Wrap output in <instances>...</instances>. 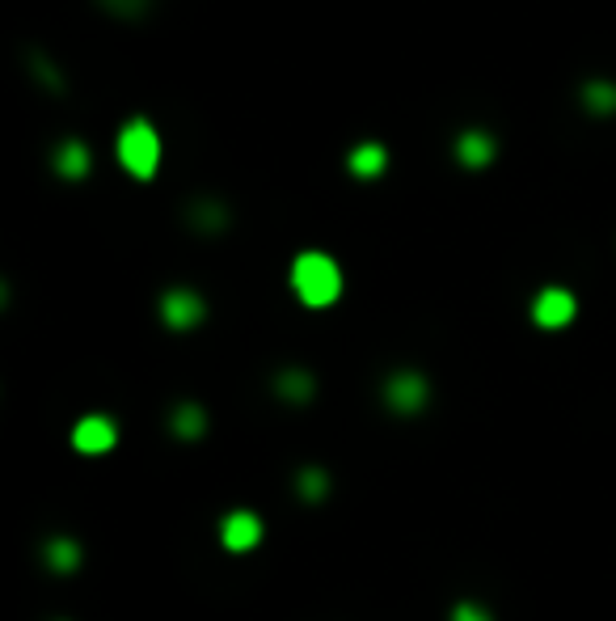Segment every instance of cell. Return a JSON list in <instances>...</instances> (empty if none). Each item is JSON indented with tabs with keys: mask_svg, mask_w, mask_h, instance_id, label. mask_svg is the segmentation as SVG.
I'll return each instance as SVG.
<instances>
[{
	"mask_svg": "<svg viewBox=\"0 0 616 621\" xmlns=\"http://www.w3.org/2000/svg\"><path fill=\"white\" fill-rule=\"evenodd\" d=\"M292 292L300 296V305H308V309H330L334 300L342 296V267L330 254L304 250L292 262Z\"/></svg>",
	"mask_w": 616,
	"mask_h": 621,
	"instance_id": "cell-1",
	"label": "cell"
},
{
	"mask_svg": "<svg viewBox=\"0 0 616 621\" xmlns=\"http://www.w3.org/2000/svg\"><path fill=\"white\" fill-rule=\"evenodd\" d=\"M114 153H119V165L127 169L131 178L148 182L161 169V136H157V127H152L148 119H131L119 131V140H114Z\"/></svg>",
	"mask_w": 616,
	"mask_h": 621,
	"instance_id": "cell-2",
	"label": "cell"
},
{
	"mask_svg": "<svg viewBox=\"0 0 616 621\" xmlns=\"http://www.w3.org/2000/svg\"><path fill=\"white\" fill-rule=\"evenodd\" d=\"M574 313H579V300H574V292H566V288H541L536 300H532V322L541 330L570 326Z\"/></svg>",
	"mask_w": 616,
	"mask_h": 621,
	"instance_id": "cell-3",
	"label": "cell"
},
{
	"mask_svg": "<svg viewBox=\"0 0 616 621\" xmlns=\"http://www.w3.org/2000/svg\"><path fill=\"white\" fill-rule=\"evenodd\" d=\"M431 398V385L422 372H393L384 381V402H389L397 414H418Z\"/></svg>",
	"mask_w": 616,
	"mask_h": 621,
	"instance_id": "cell-4",
	"label": "cell"
},
{
	"mask_svg": "<svg viewBox=\"0 0 616 621\" xmlns=\"http://www.w3.org/2000/svg\"><path fill=\"white\" fill-rule=\"evenodd\" d=\"M203 317H207V305H203L199 292H190V288H169V292L161 296V322H165L169 330H195Z\"/></svg>",
	"mask_w": 616,
	"mask_h": 621,
	"instance_id": "cell-5",
	"label": "cell"
},
{
	"mask_svg": "<svg viewBox=\"0 0 616 621\" xmlns=\"http://www.w3.org/2000/svg\"><path fill=\"white\" fill-rule=\"evenodd\" d=\"M72 444H76V453H85V457L110 453V448L119 444V427H114L106 414H85V419L72 427Z\"/></svg>",
	"mask_w": 616,
	"mask_h": 621,
	"instance_id": "cell-6",
	"label": "cell"
},
{
	"mask_svg": "<svg viewBox=\"0 0 616 621\" xmlns=\"http://www.w3.org/2000/svg\"><path fill=\"white\" fill-rule=\"evenodd\" d=\"M456 161L465 169H490L498 161V136L486 127H465L456 136Z\"/></svg>",
	"mask_w": 616,
	"mask_h": 621,
	"instance_id": "cell-7",
	"label": "cell"
},
{
	"mask_svg": "<svg viewBox=\"0 0 616 621\" xmlns=\"http://www.w3.org/2000/svg\"><path fill=\"white\" fill-rule=\"evenodd\" d=\"M220 541H224V550H233V554L254 550V545L262 541V520H258L254 512H233V516H224Z\"/></svg>",
	"mask_w": 616,
	"mask_h": 621,
	"instance_id": "cell-8",
	"label": "cell"
},
{
	"mask_svg": "<svg viewBox=\"0 0 616 621\" xmlns=\"http://www.w3.org/2000/svg\"><path fill=\"white\" fill-rule=\"evenodd\" d=\"M384 169H389V148H384L380 140H363V144H355L351 153H346V174L351 178H380Z\"/></svg>",
	"mask_w": 616,
	"mask_h": 621,
	"instance_id": "cell-9",
	"label": "cell"
},
{
	"mask_svg": "<svg viewBox=\"0 0 616 621\" xmlns=\"http://www.w3.org/2000/svg\"><path fill=\"white\" fill-rule=\"evenodd\" d=\"M55 174L60 178H68V182H76V178H85L89 169H93V153H89V144L85 140H76V136H68V140H60V148H55Z\"/></svg>",
	"mask_w": 616,
	"mask_h": 621,
	"instance_id": "cell-10",
	"label": "cell"
},
{
	"mask_svg": "<svg viewBox=\"0 0 616 621\" xmlns=\"http://www.w3.org/2000/svg\"><path fill=\"white\" fill-rule=\"evenodd\" d=\"M579 102H583V110L587 115H616V81H604V77H595V81H587L583 89H579Z\"/></svg>",
	"mask_w": 616,
	"mask_h": 621,
	"instance_id": "cell-11",
	"label": "cell"
},
{
	"mask_svg": "<svg viewBox=\"0 0 616 621\" xmlns=\"http://www.w3.org/2000/svg\"><path fill=\"white\" fill-rule=\"evenodd\" d=\"M275 393L287 398V402H308L313 398V376H308L304 368H287V372H279Z\"/></svg>",
	"mask_w": 616,
	"mask_h": 621,
	"instance_id": "cell-12",
	"label": "cell"
},
{
	"mask_svg": "<svg viewBox=\"0 0 616 621\" xmlns=\"http://www.w3.org/2000/svg\"><path fill=\"white\" fill-rule=\"evenodd\" d=\"M169 427L178 431L182 440H195V436H203V431H207V414H203V406L186 402V406H178L169 414Z\"/></svg>",
	"mask_w": 616,
	"mask_h": 621,
	"instance_id": "cell-13",
	"label": "cell"
},
{
	"mask_svg": "<svg viewBox=\"0 0 616 621\" xmlns=\"http://www.w3.org/2000/svg\"><path fill=\"white\" fill-rule=\"evenodd\" d=\"M195 224H199L203 233H220L224 224H228L224 203H216V199H203V203H195Z\"/></svg>",
	"mask_w": 616,
	"mask_h": 621,
	"instance_id": "cell-14",
	"label": "cell"
},
{
	"mask_svg": "<svg viewBox=\"0 0 616 621\" xmlns=\"http://www.w3.org/2000/svg\"><path fill=\"white\" fill-rule=\"evenodd\" d=\"M47 562L55 571H72L76 562H81V550H76V541H68V537H55L51 545H47Z\"/></svg>",
	"mask_w": 616,
	"mask_h": 621,
	"instance_id": "cell-15",
	"label": "cell"
},
{
	"mask_svg": "<svg viewBox=\"0 0 616 621\" xmlns=\"http://www.w3.org/2000/svg\"><path fill=\"white\" fill-rule=\"evenodd\" d=\"M102 9L114 13V17H123V22H131V17H144L148 0H102Z\"/></svg>",
	"mask_w": 616,
	"mask_h": 621,
	"instance_id": "cell-16",
	"label": "cell"
},
{
	"mask_svg": "<svg viewBox=\"0 0 616 621\" xmlns=\"http://www.w3.org/2000/svg\"><path fill=\"white\" fill-rule=\"evenodd\" d=\"M300 495H308V499L325 495V474H321V469H308V474H300Z\"/></svg>",
	"mask_w": 616,
	"mask_h": 621,
	"instance_id": "cell-17",
	"label": "cell"
},
{
	"mask_svg": "<svg viewBox=\"0 0 616 621\" xmlns=\"http://www.w3.org/2000/svg\"><path fill=\"white\" fill-rule=\"evenodd\" d=\"M34 72H38V81H47V89H60V72L51 68V60H43V55H34Z\"/></svg>",
	"mask_w": 616,
	"mask_h": 621,
	"instance_id": "cell-18",
	"label": "cell"
},
{
	"mask_svg": "<svg viewBox=\"0 0 616 621\" xmlns=\"http://www.w3.org/2000/svg\"><path fill=\"white\" fill-rule=\"evenodd\" d=\"M452 621H494L481 605H473V600H465V605H456V613H452Z\"/></svg>",
	"mask_w": 616,
	"mask_h": 621,
	"instance_id": "cell-19",
	"label": "cell"
}]
</instances>
